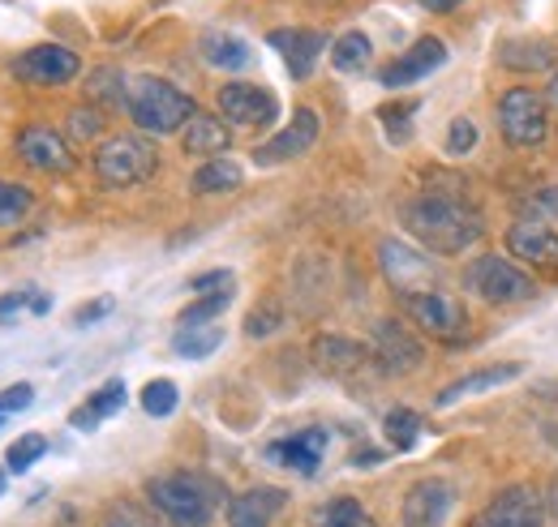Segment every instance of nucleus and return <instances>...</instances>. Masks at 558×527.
Listing matches in <instances>:
<instances>
[{
    "label": "nucleus",
    "instance_id": "f257e3e1",
    "mask_svg": "<svg viewBox=\"0 0 558 527\" xmlns=\"http://www.w3.org/2000/svg\"><path fill=\"white\" fill-rule=\"evenodd\" d=\"M400 223L425 254H438V258H460L486 236V223L469 201L438 194V189L404 201Z\"/></svg>",
    "mask_w": 558,
    "mask_h": 527
},
{
    "label": "nucleus",
    "instance_id": "f03ea898",
    "mask_svg": "<svg viewBox=\"0 0 558 527\" xmlns=\"http://www.w3.org/2000/svg\"><path fill=\"white\" fill-rule=\"evenodd\" d=\"M146 498L172 527H210L223 489L203 471H159L146 480Z\"/></svg>",
    "mask_w": 558,
    "mask_h": 527
},
{
    "label": "nucleus",
    "instance_id": "7ed1b4c3",
    "mask_svg": "<svg viewBox=\"0 0 558 527\" xmlns=\"http://www.w3.org/2000/svg\"><path fill=\"white\" fill-rule=\"evenodd\" d=\"M125 112L142 133H155V137H168V133H181L194 117H198V103L194 95H185L181 86L163 82V77H138L130 86V99H125Z\"/></svg>",
    "mask_w": 558,
    "mask_h": 527
},
{
    "label": "nucleus",
    "instance_id": "20e7f679",
    "mask_svg": "<svg viewBox=\"0 0 558 527\" xmlns=\"http://www.w3.org/2000/svg\"><path fill=\"white\" fill-rule=\"evenodd\" d=\"M95 176L104 189H134L159 172V150L138 133H117L95 150Z\"/></svg>",
    "mask_w": 558,
    "mask_h": 527
},
{
    "label": "nucleus",
    "instance_id": "39448f33",
    "mask_svg": "<svg viewBox=\"0 0 558 527\" xmlns=\"http://www.w3.org/2000/svg\"><path fill=\"white\" fill-rule=\"evenodd\" d=\"M464 287H469L477 301L494 305V309H498V305H524V301L537 296V279H533L529 270H520L511 258H502V254H482V258H473L469 270H464Z\"/></svg>",
    "mask_w": 558,
    "mask_h": 527
},
{
    "label": "nucleus",
    "instance_id": "423d86ee",
    "mask_svg": "<svg viewBox=\"0 0 558 527\" xmlns=\"http://www.w3.org/2000/svg\"><path fill=\"white\" fill-rule=\"evenodd\" d=\"M404 318L421 327L425 334H434L438 343H464L469 339V309L464 301H456L442 287H421V292H404L400 296Z\"/></svg>",
    "mask_w": 558,
    "mask_h": 527
},
{
    "label": "nucleus",
    "instance_id": "0eeeda50",
    "mask_svg": "<svg viewBox=\"0 0 558 527\" xmlns=\"http://www.w3.org/2000/svg\"><path fill=\"white\" fill-rule=\"evenodd\" d=\"M498 133H502V142H511L520 150L542 146L546 133H550V103H546V95H537L533 86H511L498 99Z\"/></svg>",
    "mask_w": 558,
    "mask_h": 527
},
{
    "label": "nucleus",
    "instance_id": "6e6552de",
    "mask_svg": "<svg viewBox=\"0 0 558 527\" xmlns=\"http://www.w3.org/2000/svg\"><path fill=\"white\" fill-rule=\"evenodd\" d=\"M369 356H374L378 373H387V378H409V373H417L421 365H425L421 339L404 322H396V318L374 322V330H369Z\"/></svg>",
    "mask_w": 558,
    "mask_h": 527
},
{
    "label": "nucleus",
    "instance_id": "1a4fd4ad",
    "mask_svg": "<svg viewBox=\"0 0 558 527\" xmlns=\"http://www.w3.org/2000/svg\"><path fill=\"white\" fill-rule=\"evenodd\" d=\"M507 254L520 258L529 270H537V279H555L558 283V232L546 219H520L507 228Z\"/></svg>",
    "mask_w": 558,
    "mask_h": 527
},
{
    "label": "nucleus",
    "instance_id": "9d476101",
    "mask_svg": "<svg viewBox=\"0 0 558 527\" xmlns=\"http://www.w3.org/2000/svg\"><path fill=\"white\" fill-rule=\"evenodd\" d=\"M473 527H546V506L533 485H507L477 511Z\"/></svg>",
    "mask_w": 558,
    "mask_h": 527
},
{
    "label": "nucleus",
    "instance_id": "9b49d317",
    "mask_svg": "<svg viewBox=\"0 0 558 527\" xmlns=\"http://www.w3.org/2000/svg\"><path fill=\"white\" fill-rule=\"evenodd\" d=\"M219 117L228 125H241V130H267V125H276L279 99L267 86L228 82V86H219Z\"/></svg>",
    "mask_w": 558,
    "mask_h": 527
},
{
    "label": "nucleus",
    "instance_id": "f8f14e48",
    "mask_svg": "<svg viewBox=\"0 0 558 527\" xmlns=\"http://www.w3.org/2000/svg\"><path fill=\"white\" fill-rule=\"evenodd\" d=\"M456 511V485L442 476H425L417 480L404 502H400V524L404 527H447Z\"/></svg>",
    "mask_w": 558,
    "mask_h": 527
},
{
    "label": "nucleus",
    "instance_id": "ddd939ff",
    "mask_svg": "<svg viewBox=\"0 0 558 527\" xmlns=\"http://www.w3.org/2000/svg\"><path fill=\"white\" fill-rule=\"evenodd\" d=\"M9 69L26 86H65L82 73V61H77V52L61 48V44H39V48H26Z\"/></svg>",
    "mask_w": 558,
    "mask_h": 527
},
{
    "label": "nucleus",
    "instance_id": "4468645a",
    "mask_svg": "<svg viewBox=\"0 0 558 527\" xmlns=\"http://www.w3.org/2000/svg\"><path fill=\"white\" fill-rule=\"evenodd\" d=\"M318 133H323L318 112H314V108H296L292 121H288L271 142L254 146V163H258V168H276V163H288V159H301V155L314 150Z\"/></svg>",
    "mask_w": 558,
    "mask_h": 527
},
{
    "label": "nucleus",
    "instance_id": "2eb2a0df",
    "mask_svg": "<svg viewBox=\"0 0 558 527\" xmlns=\"http://www.w3.org/2000/svg\"><path fill=\"white\" fill-rule=\"evenodd\" d=\"M17 155L35 172H48V176H65V172H73V163H77L70 142L57 130H48V125H26V130L17 133Z\"/></svg>",
    "mask_w": 558,
    "mask_h": 527
},
{
    "label": "nucleus",
    "instance_id": "dca6fc26",
    "mask_svg": "<svg viewBox=\"0 0 558 527\" xmlns=\"http://www.w3.org/2000/svg\"><path fill=\"white\" fill-rule=\"evenodd\" d=\"M327 442H331V433L318 429V425H310V429H296L292 438L271 442V446H267V459L279 463V467H288V471H296V476H314L323 455H327Z\"/></svg>",
    "mask_w": 558,
    "mask_h": 527
},
{
    "label": "nucleus",
    "instance_id": "f3484780",
    "mask_svg": "<svg viewBox=\"0 0 558 527\" xmlns=\"http://www.w3.org/2000/svg\"><path fill=\"white\" fill-rule=\"evenodd\" d=\"M447 65V44L442 39H434V35H425L417 39L400 61H391V65L378 73V82L387 86V90H400V86H413L421 77H429L434 69Z\"/></svg>",
    "mask_w": 558,
    "mask_h": 527
},
{
    "label": "nucleus",
    "instance_id": "a211bd4d",
    "mask_svg": "<svg viewBox=\"0 0 558 527\" xmlns=\"http://www.w3.org/2000/svg\"><path fill=\"white\" fill-rule=\"evenodd\" d=\"M267 44L283 52V65L296 82H305L314 73V65L323 61V52L331 48V39L323 30H271Z\"/></svg>",
    "mask_w": 558,
    "mask_h": 527
},
{
    "label": "nucleus",
    "instance_id": "6ab92c4d",
    "mask_svg": "<svg viewBox=\"0 0 558 527\" xmlns=\"http://www.w3.org/2000/svg\"><path fill=\"white\" fill-rule=\"evenodd\" d=\"M378 262H383V274L391 279L396 296H404V292H421V279H429V274H434L429 258L417 254V249H409L404 241H383V245H378Z\"/></svg>",
    "mask_w": 558,
    "mask_h": 527
},
{
    "label": "nucleus",
    "instance_id": "aec40b11",
    "mask_svg": "<svg viewBox=\"0 0 558 527\" xmlns=\"http://www.w3.org/2000/svg\"><path fill=\"white\" fill-rule=\"evenodd\" d=\"M288 506V493L276 485H258V489H245L228 502V527H271L279 511Z\"/></svg>",
    "mask_w": 558,
    "mask_h": 527
},
{
    "label": "nucleus",
    "instance_id": "412c9836",
    "mask_svg": "<svg viewBox=\"0 0 558 527\" xmlns=\"http://www.w3.org/2000/svg\"><path fill=\"white\" fill-rule=\"evenodd\" d=\"M310 356H314V365L327 378H352L356 369H365L374 360L356 339H344V334H318L314 347H310Z\"/></svg>",
    "mask_w": 558,
    "mask_h": 527
},
{
    "label": "nucleus",
    "instance_id": "4be33fe9",
    "mask_svg": "<svg viewBox=\"0 0 558 527\" xmlns=\"http://www.w3.org/2000/svg\"><path fill=\"white\" fill-rule=\"evenodd\" d=\"M520 373H524L520 360H511V365H489V369H477V373H464V378H456L451 387H442V391L434 395V407H456L460 399L482 395V391H494V387H507V382H515Z\"/></svg>",
    "mask_w": 558,
    "mask_h": 527
},
{
    "label": "nucleus",
    "instance_id": "5701e85b",
    "mask_svg": "<svg viewBox=\"0 0 558 527\" xmlns=\"http://www.w3.org/2000/svg\"><path fill=\"white\" fill-rule=\"evenodd\" d=\"M181 146H185V155H203V159H219L228 146H232V130L219 121V117H207V112H198L185 130H181Z\"/></svg>",
    "mask_w": 558,
    "mask_h": 527
},
{
    "label": "nucleus",
    "instance_id": "b1692460",
    "mask_svg": "<svg viewBox=\"0 0 558 527\" xmlns=\"http://www.w3.org/2000/svg\"><path fill=\"white\" fill-rule=\"evenodd\" d=\"M125 395H130V391H125V382H121V378L104 382V387L86 399L82 407H73L70 425H73V429H95L99 420H108V416H117V412L125 407Z\"/></svg>",
    "mask_w": 558,
    "mask_h": 527
},
{
    "label": "nucleus",
    "instance_id": "393cba45",
    "mask_svg": "<svg viewBox=\"0 0 558 527\" xmlns=\"http://www.w3.org/2000/svg\"><path fill=\"white\" fill-rule=\"evenodd\" d=\"M198 52H203V61L210 69H245L254 61V52H250V44L245 39H236V35H228V30H207L203 39H198Z\"/></svg>",
    "mask_w": 558,
    "mask_h": 527
},
{
    "label": "nucleus",
    "instance_id": "a878e982",
    "mask_svg": "<svg viewBox=\"0 0 558 527\" xmlns=\"http://www.w3.org/2000/svg\"><path fill=\"white\" fill-rule=\"evenodd\" d=\"M241 181H245V172L232 163V159H207L194 176H190V189L198 194V198H210V194H236L241 189Z\"/></svg>",
    "mask_w": 558,
    "mask_h": 527
},
{
    "label": "nucleus",
    "instance_id": "bb28decb",
    "mask_svg": "<svg viewBox=\"0 0 558 527\" xmlns=\"http://www.w3.org/2000/svg\"><path fill=\"white\" fill-rule=\"evenodd\" d=\"M498 61L515 73H533V69H546L555 65V44L546 39H511L498 48Z\"/></svg>",
    "mask_w": 558,
    "mask_h": 527
},
{
    "label": "nucleus",
    "instance_id": "cd10ccee",
    "mask_svg": "<svg viewBox=\"0 0 558 527\" xmlns=\"http://www.w3.org/2000/svg\"><path fill=\"white\" fill-rule=\"evenodd\" d=\"M223 343V327H181L172 334V352L185 356V360H207L210 352H219Z\"/></svg>",
    "mask_w": 558,
    "mask_h": 527
},
{
    "label": "nucleus",
    "instance_id": "c85d7f7f",
    "mask_svg": "<svg viewBox=\"0 0 558 527\" xmlns=\"http://www.w3.org/2000/svg\"><path fill=\"white\" fill-rule=\"evenodd\" d=\"M369 57H374V44H369L365 30H344L331 44V65L340 69V73H361V69L369 65Z\"/></svg>",
    "mask_w": 558,
    "mask_h": 527
},
{
    "label": "nucleus",
    "instance_id": "c756f323",
    "mask_svg": "<svg viewBox=\"0 0 558 527\" xmlns=\"http://www.w3.org/2000/svg\"><path fill=\"white\" fill-rule=\"evenodd\" d=\"M314 527H378V524H374V515L356 498H331L327 506H318Z\"/></svg>",
    "mask_w": 558,
    "mask_h": 527
},
{
    "label": "nucleus",
    "instance_id": "7c9ffc66",
    "mask_svg": "<svg viewBox=\"0 0 558 527\" xmlns=\"http://www.w3.org/2000/svg\"><path fill=\"white\" fill-rule=\"evenodd\" d=\"M383 429H387V442L396 451H413L421 438V416L413 407H391L387 420H383Z\"/></svg>",
    "mask_w": 558,
    "mask_h": 527
},
{
    "label": "nucleus",
    "instance_id": "2f4dec72",
    "mask_svg": "<svg viewBox=\"0 0 558 527\" xmlns=\"http://www.w3.org/2000/svg\"><path fill=\"white\" fill-rule=\"evenodd\" d=\"M44 455H48V438H44V433H22V438L4 451V467H9L13 476H22V471H31Z\"/></svg>",
    "mask_w": 558,
    "mask_h": 527
},
{
    "label": "nucleus",
    "instance_id": "473e14b6",
    "mask_svg": "<svg viewBox=\"0 0 558 527\" xmlns=\"http://www.w3.org/2000/svg\"><path fill=\"white\" fill-rule=\"evenodd\" d=\"M35 206V194L26 185H13V181H0V228H17Z\"/></svg>",
    "mask_w": 558,
    "mask_h": 527
},
{
    "label": "nucleus",
    "instance_id": "72a5a7b5",
    "mask_svg": "<svg viewBox=\"0 0 558 527\" xmlns=\"http://www.w3.org/2000/svg\"><path fill=\"white\" fill-rule=\"evenodd\" d=\"M177 399H181L177 395V382L155 378V382H146V387H142V412L163 420V416H172V412H177Z\"/></svg>",
    "mask_w": 558,
    "mask_h": 527
},
{
    "label": "nucleus",
    "instance_id": "f704fd0d",
    "mask_svg": "<svg viewBox=\"0 0 558 527\" xmlns=\"http://www.w3.org/2000/svg\"><path fill=\"white\" fill-rule=\"evenodd\" d=\"M99 527H163L146 506L138 502H112L104 515H99Z\"/></svg>",
    "mask_w": 558,
    "mask_h": 527
},
{
    "label": "nucleus",
    "instance_id": "c9c22d12",
    "mask_svg": "<svg viewBox=\"0 0 558 527\" xmlns=\"http://www.w3.org/2000/svg\"><path fill=\"white\" fill-rule=\"evenodd\" d=\"M86 90H90L99 103H125V99H130V86H125V73H121V69H95Z\"/></svg>",
    "mask_w": 558,
    "mask_h": 527
},
{
    "label": "nucleus",
    "instance_id": "e433bc0d",
    "mask_svg": "<svg viewBox=\"0 0 558 527\" xmlns=\"http://www.w3.org/2000/svg\"><path fill=\"white\" fill-rule=\"evenodd\" d=\"M232 305V292H219V296H198L185 314H181V327H210L219 322V314Z\"/></svg>",
    "mask_w": 558,
    "mask_h": 527
},
{
    "label": "nucleus",
    "instance_id": "4c0bfd02",
    "mask_svg": "<svg viewBox=\"0 0 558 527\" xmlns=\"http://www.w3.org/2000/svg\"><path fill=\"white\" fill-rule=\"evenodd\" d=\"M22 309H31V314H48V309H52V301H48L39 287H22V292L0 296V318H17Z\"/></svg>",
    "mask_w": 558,
    "mask_h": 527
},
{
    "label": "nucleus",
    "instance_id": "58836bf2",
    "mask_svg": "<svg viewBox=\"0 0 558 527\" xmlns=\"http://www.w3.org/2000/svg\"><path fill=\"white\" fill-rule=\"evenodd\" d=\"M283 327V305L279 301H263L250 318H245V334L250 339H267V334H276Z\"/></svg>",
    "mask_w": 558,
    "mask_h": 527
},
{
    "label": "nucleus",
    "instance_id": "ea45409f",
    "mask_svg": "<svg viewBox=\"0 0 558 527\" xmlns=\"http://www.w3.org/2000/svg\"><path fill=\"white\" fill-rule=\"evenodd\" d=\"M473 146H477V125H473L469 117H456L451 130H447V155L460 159V155H469Z\"/></svg>",
    "mask_w": 558,
    "mask_h": 527
},
{
    "label": "nucleus",
    "instance_id": "a19ab883",
    "mask_svg": "<svg viewBox=\"0 0 558 527\" xmlns=\"http://www.w3.org/2000/svg\"><path fill=\"white\" fill-rule=\"evenodd\" d=\"M190 292L194 296H219V292H232V270H203L190 279Z\"/></svg>",
    "mask_w": 558,
    "mask_h": 527
},
{
    "label": "nucleus",
    "instance_id": "79ce46f5",
    "mask_svg": "<svg viewBox=\"0 0 558 527\" xmlns=\"http://www.w3.org/2000/svg\"><path fill=\"white\" fill-rule=\"evenodd\" d=\"M70 133L77 137V142H90V137H99V133H104V117H99L95 108H73Z\"/></svg>",
    "mask_w": 558,
    "mask_h": 527
},
{
    "label": "nucleus",
    "instance_id": "37998d69",
    "mask_svg": "<svg viewBox=\"0 0 558 527\" xmlns=\"http://www.w3.org/2000/svg\"><path fill=\"white\" fill-rule=\"evenodd\" d=\"M35 403V387L31 382H13L9 391H0V416H9V412H26Z\"/></svg>",
    "mask_w": 558,
    "mask_h": 527
},
{
    "label": "nucleus",
    "instance_id": "c03bdc74",
    "mask_svg": "<svg viewBox=\"0 0 558 527\" xmlns=\"http://www.w3.org/2000/svg\"><path fill=\"white\" fill-rule=\"evenodd\" d=\"M117 309V301L112 296H99V301H86V305H77L73 309V327H90V322H99V318H108Z\"/></svg>",
    "mask_w": 558,
    "mask_h": 527
},
{
    "label": "nucleus",
    "instance_id": "a18cd8bd",
    "mask_svg": "<svg viewBox=\"0 0 558 527\" xmlns=\"http://www.w3.org/2000/svg\"><path fill=\"white\" fill-rule=\"evenodd\" d=\"M378 459H383L378 451H361V455H352V463H356V467H374Z\"/></svg>",
    "mask_w": 558,
    "mask_h": 527
},
{
    "label": "nucleus",
    "instance_id": "49530a36",
    "mask_svg": "<svg viewBox=\"0 0 558 527\" xmlns=\"http://www.w3.org/2000/svg\"><path fill=\"white\" fill-rule=\"evenodd\" d=\"M421 4H425V9H434V13H447V9H456L460 0H421Z\"/></svg>",
    "mask_w": 558,
    "mask_h": 527
},
{
    "label": "nucleus",
    "instance_id": "de8ad7c7",
    "mask_svg": "<svg viewBox=\"0 0 558 527\" xmlns=\"http://www.w3.org/2000/svg\"><path fill=\"white\" fill-rule=\"evenodd\" d=\"M546 103H550V108H558V73L550 77V86H546Z\"/></svg>",
    "mask_w": 558,
    "mask_h": 527
},
{
    "label": "nucleus",
    "instance_id": "09e8293b",
    "mask_svg": "<svg viewBox=\"0 0 558 527\" xmlns=\"http://www.w3.org/2000/svg\"><path fill=\"white\" fill-rule=\"evenodd\" d=\"M0 493H4V471H0Z\"/></svg>",
    "mask_w": 558,
    "mask_h": 527
},
{
    "label": "nucleus",
    "instance_id": "8fccbe9b",
    "mask_svg": "<svg viewBox=\"0 0 558 527\" xmlns=\"http://www.w3.org/2000/svg\"><path fill=\"white\" fill-rule=\"evenodd\" d=\"M0 425H4V416H0Z\"/></svg>",
    "mask_w": 558,
    "mask_h": 527
},
{
    "label": "nucleus",
    "instance_id": "3c124183",
    "mask_svg": "<svg viewBox=\"0 0 558 527\" xmlns=\"http://www.w3.org/2000/svg\"><path fill=\"white\" fill-rule=\"evenodd\" d=\"M555 511H558V502H555Z\"/></svg>",
    "mask_w": 558,
    "mask_h": 527
}]
</instances>
